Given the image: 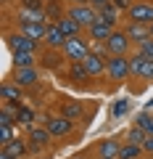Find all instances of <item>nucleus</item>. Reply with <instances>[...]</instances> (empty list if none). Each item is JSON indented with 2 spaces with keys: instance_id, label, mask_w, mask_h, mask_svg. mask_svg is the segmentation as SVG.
I'll use <instances>...</instances> for the list:
<instances>
[{
  "instance_id": "f257e3e1",
  "label": "nucleus",
  "mask_w": 153,
  "mask_h": 159,
  "mask_svg": "<svg viewBox=\"0 0 153 159\" xmlns=\"http://www.w3.org/2000/svg\"><path fill=\"white\" fill-rule=\"evenodd\" d=\"M90 51H92V40L90 37H69L66 40V45H63V56H66V61L69 64H74V61H85L87 56H90Z\"/></svg>"
},
{
  "instance_id": "f03ea898",
  "label": "nucleus",
  "mask_w": 153,
  "mask_h": 159,
  "mask_svg": "<svg viewBox=\"0 0 153 159\" xmlns=\"http://www.w3.org/2000/svg\"><path fill=\"white\" fill-rule=\"evenodd\" d=\"M106 77L111 80L113 85H121L132 77V66H130V56H111L108 58V69Z\"/></svg>"
},
{
  "instance_id": "7ed1b4c3",
  "label": "nucleus",
  "mask_w": 153,
  "mask_h": 159,
  "mask_svg": "<svg viewBox=\"0 0 153 159\" xmlns=\"http://www.w3.org/2000/svg\"><path fill=\"white\" fill-rule=\"evenodd\" d=\"M66 16H71L85 32L98 21V11L90 6V3H85V6H66Z\"/></svg>"
},
{
  "instance_id": "20e7f679",
  "label": "nucleus",
  "mask_w": 153,
  "mask_h": 159,
  "mask_svg": "<svg viewBox=\"0 0 153 159\" xmlns=\"http://www.w3.org/2000/svg\"><path fill=\"white\" fill-rule=\"evenodd\" d=\"M132 45H135V43L127 37V32H124L121 27H119V29H113L111 37L106 40V48H108V53H111V56H130Z\"/></svg>"
},
{
  "instance_id": "39448f33",
  "label": "nucleus",
  "mask_w": 153,
  "mask_h": 159,
  "mask_svg": "<svg viewBox=\"0 0 153 159\" xmlns=\"http://www.w3.org/2000/svg\"><path fill=\"white\" fill-rule=\"evenodd\" d=\"M27 141H29V151L32 154H42L48 146H50L53 135H50V130H48L45 125L42 127H29L27 130Z\"/></svg>"
},
{
  "instance_id": "423d86ee",
  "label": "nucleus",
  "mask_w": 153,
  "mask_h": 159,
  "mask_svg": "<svg viewBox=\"0 0 153 159\" xmlns=\"http://www.w3.org/2000/svg\"><path fill=\"white\" fill-rule=\"evenodd\" d=\"M127 21L137 24H153V0H135V6L127 11Z\"/></svg>"
},
{
  "instance_id": "0eeeda50",
  "label": "nucleus",
  "mask_w": 153,
  "mask_h": 159,
  "mask_svg": "<svg viewBox=\"0 0 153 159\" xmlns=\"http://www.w3.org/2000/svg\"><path fill=\"white\" fill-rule=\"evenodd\" d=\"M45 127L50 130L53 138H66L74 133V119L63 117V114H53V117H45Z\"/></svg>"
},
{
  "instance_id": "6e6552de",
  "label": "nucleus",
  "mask_w": 153,
  "mask_h": 159,
  "mask_svg": "<svg viewBox=\"0 0 153 159\" xmlns=\"http://www.w3.org/2000/svg\"><path fill=\"white\" fill-rule=\"evenodd\" d=\"M6 45L11 48V53H16V51L37 53V48H40V43H34L32 37H27V34H21V32H8V34H6Z\"/></svg>"
},
{
  "instance_id": "1a4fd4ad",
  "label": "nucleus",
  "mask_w": 153,
  "mask_h": 159,
  "mask_svg": "<svg viewBox=\"0 0 153 159\" xmlns=\"http://www.w3.org/2000/svg\"><path fill=\"white\" fill-rule=\"evenodd\" d=\"M11 80L19 88H34V85H40L42 74H40V66H27V69H13Z\"/></svg>"
},
{
  "instance_id": "9d476101",
  "label": "nucleus",
  "mask_w": 153,
  "mask_h": 159,
  "mask_svg": "<svg viewBox=\"0 0 153 159\" xmlns=\"http://www.w3.org/2000/svg\"><path fill=\"white\" fill-rule=\"evenodd\" d=\"M66 40H69V37L61 32V27H58V24H48V34H45V40H42V45L50 48V51H63Z\"/></svg>"
},
{
  "instance_id": "9b49d317",
  "label": "nucleus",
  "mask_w": 153,
  "mask_h": 159,
  "mask_svg": "<svg viewBox=\"0 0 153 159\" xmlns=\"http://www.w3.org/2000/svg\"><path fill=\"white\" fill-rule=\"evenodd\" d=\"M127 32V37L132 40V43H135V48L140 45V43H145L148 37H151V27H148V24H137V21H127L124 27H121Z\"/></svg>"
},
{
  "instance_id": "f8f14e48",
  "label": "nucleus",
  "mask_w": 153,
  "mask_h": 159,
  "mask_svg": "<svg viewBox=\"0 0 153 159\" xmlns=\"http://www.w3.org/2000/svg\"><path fill=\"white\" fill-rule=\"evenodd\" d=\"M0 98H3V103H21L24 101V88H19L13 80H6L0 85Z\"/></svg>"
},
{
  "instance_id": "ddd939ff",
  "label": "nucleus",
  "mask_w": 153,
  "mask_h": 159,
  "mask_svg": "<svg viewBox=\"0 0 153 159\" xmlns=\"http://www.w3.org/2000/svg\"><path fill=\"white\" fill-rule=\"evenodd\" d=\"M63 61H66L63 51H50V48H45V51H42V56H40V69H50V72H58Z\"/></svg>"
},
{
  "instance_id": "4468645a",
  "label": "nucleus",
  "mask_w": 153,
  "mask_h": 159,
  "mask_svg": "<svg viewBox=\"0 0 153 159\" xmlns=\"http://www.w3.org/2000/svg\"><path fill=\"white\" fill-rule=\"evenodd\" d=\"M119 151H121V143H119V141H113V138L98 141V146H95L98 159H119Z\"/></svg>"
},
{
  "instance_id": "2eb2a0df",
  "label": "nucleus",
  "mask_w": 153,
  "mask_h": 159,
  "mask_svg": "<svg viewBox=\"0 0 153 159\" xmlns=\"http://www.w3.org/2000/svg\"><path fill=\"white\" fill-rule=\"evenodd\" d=\"M82 64H85V69L90 72V77H103L106 69H108V58L106 56H98V53H90Z\"/></svg>"
},
{
  "instance_id": "dca6fc26",
  "label": "nucleus",
  "mask_w": 153,
  "mask_h": 159,
  "mask_svg": "<svg viewBox=\"0 0 153 159\" xmlns=\"http://www.w3.org/2000/svg\"><path fill=\"white\" fill-rule=\"evenodd\" d=\"M113 29H116V27H111L108 21H103V19H98V21L92 24L90 29H87V37H90L92 43H106V40L111 37V32H113Z\"/></svg>"
},
{
  "instance_id": "f3484780",
  "label": "nucleus",
  "mask_w": 153,
  "mask_h": 159,
  "mask_svg": "<svg viewBox=\"0 0 153 159\" xmlns=\"http://www.w3.org/2000/svg\"><path fill=\"white\" fill-rule=\"evenodd\" d=\"M40 21H48L45 11H29V8H16V24H40Z\"/></svg>"
},
{
  "instance_id": "a211bd4d",
  "label": "nucleus",
  "mask_w": 153,
  "mask_h": 159,
  "mask_svg": "<svg viewBox=\"0 0 153 159\" xmlns=\"http://www.w3.org/2000/svg\"><path fill=\"white\" fill-rule=\"evenodd\" d=\"M66 77H69V82H71V85H82V82L92 80V77H90V72L85 69V64H82V61H74V64H69V69H66Z\"/></svg>"
},
{
  "instance_id": "6ab92c4d",
  "label": "nucleus",
  "mask_w": 153,
  "mask_h": 159,
  "mask_svg": "<svg viewBox=\"0 0 153 159\" xmlns=\"http://www.w3.org/2000/svg\"><path fill=\"white\" fill-rule=\"evenodd\" d=\"M19 32L27 34V37H32L34 43H40V45H42V40H45V34H48V21H40V24H21V27H19Z\"/></svg>"
},
{
  "instance_id": "aec40b11",
  "label": "nucleus",
  "mask_w": 153,
  "mask_h": 159,
  "mask_svg": "<svg viewBox=\"0 0 153 159\" xmlns=\"http://www.w3.org/2000/svg\"><path fill=\"white\" fill-rule=\"evenodd\" d=\"M13 58V69H27V66H37V53H27V51H16L11 53Z\"/></svg>"
},
{
  "instance_id": "412c9836",
  "label": "nucleus",
  "mask_w": 153,
  "mask_h": 159,
  "mask_svg": "<svg viewBox=\"0 0 153 159\" xmlns=\"http://www.w3.org/2000/svg\"><path fill=\"white\" fill-rule=\"evenodd\" d=\"M3 148H6L8 154H13L16 159H24L27 154H32V151H29V141H27V138H19V135L13 138L8 146H3Z\"/></svg>"
},
{
  "instance_id": "4be33fe9",
  "label": "nucleus",
  "mask_w": 153,
  "mask_h": 159,
  "mask_svg": "<svg viewBox=\"0 0 153 159\" xmlns=\"http://www.w3.org/2000/svg\"><path fill=\"white\" fill-rule=\"evenodd\" d=\"M45 16L48 24H56L66 16V8H63V0H53V3H45Z\"/></svg>"
},
{
  "instance_id": "5701e85b",
  "label": "nucleus",
  "mask_w": 153,
  "mask_h": 159,
  "mask_svg": "<svg viewBox=\"0 0 153 159\" xmlns=\"http://www.w3.org/2000/svg\"><path fill=\"white\" fill-rule=\"evenodd\" d=\"M98 19H103V21H108L111 27H116V29H119L121 11H119V8H116V6L111 3V6H106V8H100V11H98Z\"/></svg>"
},
{
  "instance_id": "b1692460",
  "label": "nucleus",
  "mask_w": 153,
  "mask_h": 159,
  "mask_svg": "<svg viewBox=\"0 0 153 159\" xmlns=\"http://www.w3.org/2000/svg\"><path fill=\"white\" fill-rule=\"evenodd\" d=\"M56 24H58V27H61V32L66 34V37H79V34L85 32V29H82V27H79V24H77V21H74L71 16H63L61 21H56Z\"/></svg>"
},
{
  "instance_id": "393cba45",
  "label": "nucleus",
  "mask_w": 153,
  "mask_h": 159,
  "mask_svg": "<svg viewBox=\"0 0 153 159\" xmlns=\"http://www.w3.org/2000/svg\"><path fill=\"white\" fill-rule=\"evenodd\" d=\"M61 114L69 117V119H79L82 114H85V103H82V101H63Z\"/></svg>"
},
{
  "instance_id": "a878e982",
  "label": "nucleus",
  "mask_w": 153,
  "mask_h": 159,
  "mask_svg": "<svg viewBox=\"0 0 153 159\" xmlns=\"http://www.w3.org/2000/svg\"><path fill=\"white\" fill-rule=\"evenodd\" d=\"M16 122L21 127H27V130H29V127H34V122H37L34 109H29V106H24V103H21V106H19V114H16Z\"/></svg>"
},
{
  "instance_id": "bb28decb",
  "label": "nucleus",
  "mask_w": 153,
  "mask_h": 159,
  "mask_svg": "<svg viewBox=\"0 0 153 159\" xmlns=\"http://www.w3.org/2000/svg\"><path fill=\"white\" fill-rule=\"evenodd\" d=\"M142 146H137V143H121V151H119V159H140L142 157Z\"/></svg>"
},
{
  "instance_id": "cd10ccee",
  "label": "nucleus",
  "mask_w": 153,
  "mask_h": 159,
  "mask_svg": "<svg viewBox=\"0 0 153 159\" xmlns=\"http://www.w3.org/2000/svg\"><path fill=\"white\" fill-rule=\"evenodd\" d=\"M145 138H148V133L145 130H140V127H130V130H127V135H124V141L127 143H137V146H142V143H145Z\"/></svg>"
},
{
  "instance_id": "c85d7f7f",
  "label": "nucleus",
  "mask_w": 153,
  "mask_h": 159,
  "mask_svg": "<svg viewBox=\"0 0 153 159\" xmlns=\"http://www.w3.org/2000/svg\"><path fill=\"white\" fill-rule=\"evenodd\" d=\"M140 130H145L148 135H153V114H148V111H142L140 117H137V122H135Z\"/></svg>"
},
{
  "instance_id": "c756f323",
  "label": "nucleus",
  "mask_w": 153,
  "mask_h": 159,
  "mask_svg": "<svg viewBox=\"0 0 153 159\" xmlns=\"http://www.w3.org/2000/svg\"><path fill=\"white\" fill-rule=\"evenodd\" d=\"M13 127H16V125H0V143H3V146H8V143L16 138Z\"/></svg>"
},
{
  "instance_id": "7c9ffc66",
  "label": "nucleus",
  "mask_w": 153,
  "mask_h": 159,
  "mask_svg": "<svg viewBox=\"0 0 153 159\" xmlns=\"http://www.w3.org/2000/svg\"><path fill=\"white\" fill-rule=\"evenodd\" d=\"M127 111H130V101H127V98H119V101L113 103V111H111V114L119 119L121 114H127Z\"/></svg>"
},
{
  "instance_id": "2f4dec72",
  "label": "nucleus",
  "mask_w": 153,
  "mask_h": 159,
  "mask_svg": "<svg viewBox=\"0 0 153 159\" xmlns=\"http://www.w3.org/2000/svg\"><path fill=\"white\" fill-rule=\"evenodd\" d=\"M19 6L29 11H45V0H19Z\"/></svg>"
},
{
  "instance_id": "473e14b6",
  "label": "nucleus",
  "mask_w": 153,
  "mask_h": 159,
  "mask_svg": "<svg viewBox=\"0 0 153 159\" xmlns=\"http://www.w3.org/2000/svg\"><path fill=\"white\" fill-rule=\"evenodd\" d=\"M140 80L153 82V61H151V58H145V64H142V69H140Z\"/></svg>"
},
{
  "instance_id": "72a5a7b5",
  "label": "nucleus",
  "mask_w": 153,
  "mask_h": 159,
  "mask_svg": "<svg viewBox=\"0 0 153 159\" xmlns=\"http://www.w3.org/2000/svg\"><path fill=\"white\" fill-rule=\"evenodd\" d=\"M137 51H140L145 58H151V61H153V37H148L145 43H140V45H137Z\"/></svg>"
},
{
  "instance_id": "f704fd0d",
  "label": "nucleus",
  "mask_w": 153,
  "mask_h": 159,
  "mask_svg": "<svg viewBox=\"0 0 153 159\" xmlns=\"http://www.w3.org/2000/svg\"><path fill=\"white\" fill-rule=\"evenodd\" d=\"M111 3H113L116 8H119L121 13H127V11H130L132 6H135V0H111Z\"/></svg>"
},
{
  "instance_id": "c9c22d12",
  "label": "nucleus",
  "mask_w": 153,
  "mask_h": 159,
  "mask_svg": "<svg viewBox=\"0 0 153 159\" xmlns=\"http://www.w3.org/2000/svg\"><path fill=\"white\" fill-rule=\"evenodd\" d=\"M95 11H100V8H106V6H111V0H87Z\"/></svg>"
},
{
  "instance_id": "e433bc0d",
  "label": "nucleus",
  "mask_w": 153,
  "mask_h": 159,
  "mask_svg": "<svg viewBox=\"0 0 153 159\" xmlns=\"http://www.w3.org/2000/svg\"><path fill=\"white\" fill-rule=\"evenodd\" d=\"M142 151H145L148 157H153V135L145 138V143H142Z\"/></svg>"
},
{
  "instance_id": "4c0bfd02",
  "label": "nucleus",
  "mask_w": 153,
  "mask_h": 159,
  "mask_svg": "<svg viewBox=\"0 0 153 159\" xmlns=\"http://www.w3.org/2000/svg\"><path fill=\"white\" fill-rule=\"evenodd\" d=\"M0 159H16V157H13V154H8L6 148H3V151H0Z\"/></svg>"
},
{
  "instance_id": "58836bf2",
  "label": "nucleus",
  "mask_w": 153,
  "mask_h": 159,
  "mask_svg": "<svg viewBox=\"0 0 153 159\" xmlns=\"http://www.w3.org/2000/svg\"><path fill=\"white\" fill-rule=\"evenodd\" d=\"M66 3H69V6H85L87 0H66Z\"/></svg>"
},
{
  "instance_id": "ea45409f",
  "label": "nucleus",
  "mask_w": 153,
  "mask_h": 159,
  "mask_svg": "<svg viewBox=\"0 0 153 159\" xmlns=\"http://www.w3.org/2000/svg\"><path fill=\"white\" fill-rule=\"evenodd\" d=\"M151 37H153V24H151Z\"/></svg>"
},
{
  "instance_id": "a19ab883",
  "label": "nucleus",
  "mask_w": 153,
  "mask_h": 159,
  "mask_svg": "<svg viewBox=\"0 0 153 159\" xmlns=\"http://www.w3.org/2000/svg\"><path fill=\"white\" fill-rule=\"evenodd\" d=\"M3 3H11V0H3Z\"/></svg>"
},
{
  "instance_id": "79ce46f5",
  "label": "nucleus",
  "mask_w": 153,
  "mask_h": 159,
  "mask_svg": "<svg viewBox=\"0 0 153 159\" xmlns=\"http://www.w3.org/2000/svg\"><path fill=\"white\" fill-rule=\"evenodd\" d=\"M45 3H53V0H45Z\"/></svg>"
},
{
  "instance_id": "37998d69",
  "label": "nucleus",
  "mask_w": 153,
  "mask_h": 159,
  "mask_svg": "<svg viewBox=\"0 0 153 159\" xmlns=\"http://www.w3.org/2000/svg\"><path fill=\"white\" fill-rule=\"evenodd\" d=\"M77 159H82V157H77Z\"/></svg>"
}]
</instances>
